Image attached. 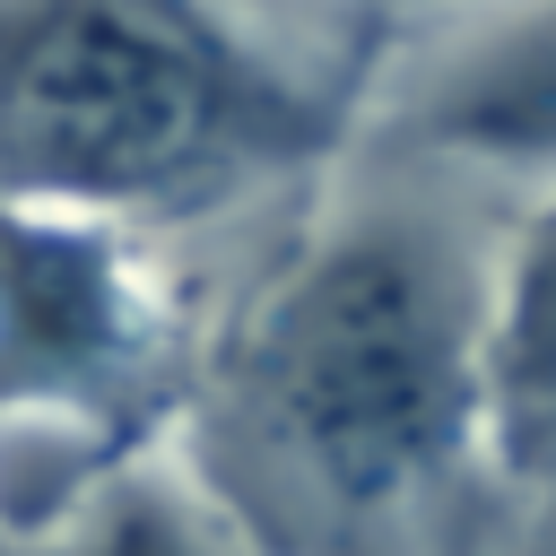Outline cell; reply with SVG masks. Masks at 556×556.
<instances>
[{"instance_id": "obj_4", "label": "cell", "mask_w": 556, "mask_h": 556, "mask_svg": "<svg viewBox=\"0 0 556 556\" xmlns=\"http://www.w3.org/2000/svg\"><path fill=\"white\" fill-rule=\"evenodd\" d=\"M486 400L521 469H556V208L521 235L486 339Z\"/></svg>"}, {"instance_id": "obj_1", "label": "cell", "mask_w": 556, "mask_h": 556, "mask_svg": "<svg viewBox=\"0 0 556 556\" xmlns=\"http://www.w3.org/2000/svg\"><path fill=\"white\" fill-rule=\"evenodd\" d=\"M287 148V96L191 0H43L0 52V165L52 200H182Z\"/></svg>"}, {"instance_id": "obj_3", "label": "cell", "mask_w": 556, "mask_h": 556, "mask_svg": "<svg viewBox=\"0 0 556 556\" xmlns=\"http://www.w3.org/2000/svg\"><path fill=\"white\" fill-rule=\"evenodd\" d=\"M417 139L486 156V165H556V0L486 35L426 104L408 113Z\"/></svg>"}, {"instance_id": "obj_2", "label": "cell", "mask_w": 556, "mask_h": 556, "mask_svg": "<svg viewBox=\"0 0 556 556\" xmlns=\"http://www.w3.org/2000/svg\"><path fill=\"white\" fill-rule=\"evenodd\" d=\"M269 400L304 460L356 504L434 469L478 400L452 261L391 226L321 252L278 304Z\"/></svg>"}, {"instance_id": "obj_5", "label": "cell", "mask_w": 556, "mask_h": 556, "mask_svg": "<svg viewBox=\"0 0 556 556\" xmlns=\"http://www.w3.org/2000/svg\"><path fill=\"white\" fill-rule=\"evenodd\" d=\"M104 556H182V539H174L156 513H122L113 539H104Z\"/></svg>"}]
</instances>
